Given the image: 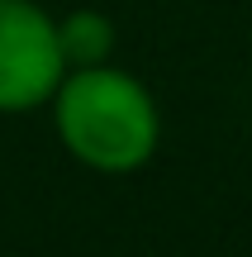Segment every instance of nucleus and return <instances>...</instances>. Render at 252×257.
Listing matches in <instances>:
<instances>
[{
	"label": "nucleus",
	"instance_id": "obj_2",
	"mask_svg": "<svg viewBox=\"0 0 252 257\" xmlns=\"http://www.w3.org/2000/svg\"><path fill=\"white\" fill-rule=\"evenodd\" d=\"M62 76L57 19L38 0H0V114L43 110Z\"/></svg>",
	"mask_w": 252,
	"mask_h": 257
},
{
	"label": "nucleus",
	"instance_id": "obj_1",
	"mask_svg": "<svg viewBox=\"0 0 252 257\" xmlns=\"http://www.w3.org/2000/svg\"><path fill=\"white\" fill-rule=\"evenodd\" d=\"M48 105L62 148L100 176H129L148 167L162 143L157 95L114 62L72 67Z\"/></svg>",
	"mask_w": 252,
	"mask_h": 257
},
{
	"label": "nucleus",
	"instance_id": "obj_3",
	"mask_svg": "<svg viewBox=\"0 0 252 257\" xmlns=\"http://www.w3.org/2000/svg\"><path fill=\"white\" fill-rule=\"evenodd\" d=\"M114 19L100 10H72V15L57 19V48L67 57V72L72 67H100L114 57Z\"/></svg>",
	"mask_w": 252,
	"mask_h": 257
}]
</instances>
